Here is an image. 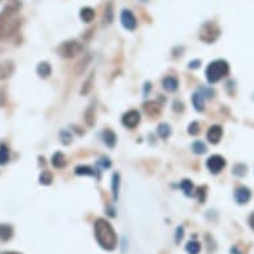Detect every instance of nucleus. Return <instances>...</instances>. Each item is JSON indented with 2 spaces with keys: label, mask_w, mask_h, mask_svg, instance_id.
<instances>
[{
  "label": "nucleus",
  "mask_w": 254,
  "mask_h": 254,
  "mask_svg": "<svg viewBox=\"0 0 254 254\" xmlns=\"http://www.w3.org/2000/svg\"><path fill=\"white\" fill-rule=\"evenodd\" d=\"M19 9L20 3L17 0H11L0 12V42L16 34L17 29L20 28Z\"/></svg>",
  "instance_id": "1"
},
{
  "label": "nucleus",
  "mask_w": 254,
  "mask_h": 254,
  "mask_svg": "<svg viewBox=\"0 0 254 254\" xmlns=\"http://www.w3.org/2000/svg\"><path fill=\"white\" fill-rule=\"evenodd\" d=\"M95 237L99 245L105 250H113L117 245V237L112 225L104 218H99L95 222Z\"/></svg>",
  "instance_id": "2"
},
{
  "label": "nucleus",
  "mask_w": 254,
  "mask_h": 254,
  "mask_svg": "<svg viewBox=\"0 0 254 254\" xmlns=\"http://www.w3.org/2000/svg\"><path fill=\"white\" fill-rule=\"evenodd\" d=\"M228 72H229V65H228V63L225 60H216V62L210 63L206 68V72H205V75H206V79L210 84L217 83V81H220L222 77H225L228 75Z\"/></svg>",
  "instance_id": "3"
},
{
  "label": "nucleus",
  "mask_w": 254,
  "mask_h": 254,
  "mask_svg": "<svg viewBox=\"0 0 254 254\" xmlns=\"http://www.w3.org/2000/svg\"><path fill=\"white\" fill-rule=\"evenodd\" d=\"M218 36H220V28L214 23H206L202 25L200 32V39L202 42L210 44V43L216 42Z\"/></svg>",
  "instance_id": "4"
},
{
  "label": "nucleus",
  "mask_w": 254,
  "mask_h": 254,
  "mask_svg": "<svg viewBox=\"0 0 254 254\" xmlns=\"http://www.w3.org/2000/svg\"><path fill=\"white\" fill-rule=\"evenodd\" d=\"M81 50H83L81 44H79L77 42H73V40H69V42L63 43L62 46L59 47V54L63 58L71 59L76 56V55H79Z\"/></svg>",
  "instance_id": "5"
},
{
  "label": "nucleus",
  "mask_w": 254,
  "mask_h": 254,
  "mask_svg": "<svg viewBox=\"0 0 254 254\" xmlns=\"http://www.w3.org/2000/svg\"><path fill=\"white\" fill-rule=\"evenodd\" d=\"M121 24L124 27L125 29H128V31H134L136 27H137V20H136V17L132 12H130L129 9H124L123 12H121Z\"/></svg>",
  "instance_id": "6"
},
{
  "label": "nucleus",
  "mask_w": 254,
  "mask_h": 254,
  "mask_svg": "<svg viewBox=\"0 0 254 254\" xmlns=\"http://www.w3.org/2000/svg\"><path fill=\"white\" fill-rule=\"evenodd\" d=\"M225 160H224V157H221V156H212V157L208 158V161H206V167H208V169L212 173H214V175H217V173H220L222 169H224V167H225Z\"/></svg>",
  "instance_id": "7"
},
{
  "label": "nucleus",
  "mask_w": 254,
  "mask_h": 254,
  "mask_svg": "<svg viewBox=\"0 0 254 254\" xmlns=\"http://www.w3.org/2000/svg\"><path fill=\"white\" fill-rule=\"evenodd\" d=\"M123 121V124L127 127V128H129V129H133L134 127L140 123V113L137 111H129V112H127L121 119Z\"/></svg>",
  "instance_id": "8"
},
{
  "label": "nucleus",
  "mask_w": 254,
  "mask_h": 254,
  "mask_svg": "<svg viewBox=\"0 0 254 254\" xmlns=\"http://www.w3.org/2000/svg\"><path fill=\"white\" fill-rule=\"evenodd\" d=\"M13 69H15V65L12 62H9V60L0 62V80L9 77L13 73Z\"/></svg>",
  "instance_id": "9"
},
{
  "label": "nucleus",
  "mask_w": 254,
  "mask_h": 254,
  "mask_svg": "<svg viewBox=\"0 0 254 254\" xmlns=\"http://www.w3.org/2000/svg\"><path fill=\"white\" fill-rule=\"evenodd\" d=\"M250 197H252V193L248 188H238L236 193H234V198L237 201L238 204L242 205V204H246L248 201L250 200Z\"/></svg>",
  "instance_id": "10"
},
{
  "label": "nucleus",
  "mask_w": 254,
  "mask_h": 254,
  "mask_svg": "<svg viewBox=\"0 0 254 254\" xmlns=\"http://www.w3.org/2000/svg\"><path fill=\"white\" fill-rule=\"evenodd\" d=\"M221 136H222V128L220 125H213L210 127L208 130V140L212 144H217V142L221 140Z\"/></svg>",
  "instance_id": "11"
},
{
  "label": "nucleus",
  "mask_w": 254,
  "mask_h": 254,
  "mask_svg": "<svg viewBox=\"0 0 254 254\" xmlns=\"http://www.w3.org/2000/svg\"><path fill=\"white\" fill-rule=\"evenodd\" d=\"M163 87L165 91L175 92L176 89L179 88V81H177V79H176V77H173V76H168V77H165V79H164Z\"/></svg>",
  "instance_id": "12"
},
{
  "label": "nucleus",
  "mask_w": 254,
  "mask_h": 254,
  "mask_svg": "<svg viewBox=\"0 0 254 254\" xmlns=\"http://www.w3.org/2000/svg\"><path fill=\"white\" fill-rule=\"evenodd\" d=\"M160 104H158L157 101H148L144 104V111H145L146 115H149V116H156L160 113Z\"/></svg>",
  "instance_id": "13"
},
{
  "label": "nucleus",
  "mask_w": 254,
  "mask_h": 254,
  "mask_svg": "<svg viewBox=\"0 0 254 254\" xmlns=\"http://www.w3.org/2000/svg\"><path fill=\"white\" fill-rule=\"evenodd\" d=\"M13 236V229L12 226L4 225V224H0V240L3 241H8Z\"/></svg>",
  "instance_id": "14"
},
{
  "label": "nucleus",
  "mask_w": 254,
  "mask_h": 254,
  "mask_svg": "<svg viewBox=\"0 0 254 254\" xmlns=\"http://www.w3.org/2000/svg\"><path fill=\"white\" fill-rule=\"evenodd\" d=\"M76 175L79 176H93V177H97V179H100V175H97V172L95 169H92L91 167H77L76 168Z\"/></svg>",
  "instance_id": "15"
},
{
  "label": "nucleus",
  "mask_w": 254,
  "mask_h": 254,
  "mask_svg": "<svg viewBox=\"0 0 254 254\" xmlns=\"http://www.w3.org/2000/svg\"><path fill=\"white\" fill-rule=\"evenodd\" d=\"M103 140H104V142L109 146V148H113L115 144H116V134L113 133L112 130L105 129L104 132H103Z\"/></svg>",
  "instance_id": "16"
},
{
  "label": "nucleus",
  "mask_w": 254,
  "mask_h": 254,
  "mask_svg": "<svg viewBox=\"0 0 254 254\" xmlns=\"http://www.w3.org/2000/svg\"><path fill=\"white\" fill-rule=\"evenodd\" d=\"M80 17H81V20L84 23H91L93 20V17H95V11L89 7H85L80 11Z\"/></svg>",
  "instance_id": "17"
},
{
  "label": "nucleus",
  "mask_w": 254,
  "mask_h": 254,
  "mask_svg": "<svg viewBox=\"0 0 254 254\" xmlns=\"http://www.w3.org/2000/svg\"><path fill=\"white\" fill-rule=\"evenodd\" d=\"M52 165H54L55 168H63L65 167V157H64V154L60 153V152H56V153L52 156Z\"/></svg>",
  "instance_id": "18"
},
{
  "label": "nucleus",
  "mask_w": 254,
  "mask_h": 254,
  "mask_svg": "<svg viewBox=\"0 0 254 254\" xmlns=\"http://www.w3.org/2000/svg\"><path fill=\"white\" fill-rule=\"evenodd\" d=\"M193 107L196 108V111L201 112V111H204V96L201 95L200 92H197L193 95Z\"/></svg>",
  "instance_id": "19"
},
{
  "label": "nucleus",
  "mask_w": 254,
  "mask_h": 254,
  "mask_svg": "<svg viewBox=\"0 0 254 254\" xmlns=\"http://www.w3.org/2000/svg\"><path fill=\"white\" fill-rule=\"evenodd\" d=\"M51 65L48 64V63H40L38 65V73L40 77H43V79H46V77H48V76L51 75Z\"/></svg>",
  "instance_id": "20"
},
{
  "label": "nucleus",
  "mask_w": 254,
  "mask_h": 254,
  "mask_svg": "<svg viewBox=\"0 0 254 254\" xmlns=\"http://www.w3.org/2000/svg\"><path fill=\"white\" fill-rule=\"evenodd\" d=\"M119 188H120V175L115 173L112 177V193L115 200L119 198Z\"/></svg>",
  "instance_id": "21"
},
{
  "label": "nucleus",
  "mask_w": 254,
  "mask_h": 254,
  "mask_svg": "<svg viewBox=\"0 0 254 254\" xmlns=\"http://www.w3.org/2000/svg\"><path fill=\"white\" fill-rule=\"evenodd\" d=\"M9 150L5 144H0V165H4L8 163Z\"/></svg>",
  "instance_id": "22"
},
{
  "label": "nucleus",
  "mask_w": 254,
  "mask_h": 254,
  "mask_svg": "<svg viewBox=\"0 0 254 254\" xmlns=\"http://www.w3.org/2000/svg\"><path fill=\"white\" fill-rule=\"evenodd\" d=\"M185 249H187V252L189 254H198L201 250V246L197 241H189L187 244V248H185Z\"/></svg>",
  "instance_id": "23"
},
{
  "label": "nucleus",
  "mask_w": 254,
  "mask_h": 254,
  "mask_svg": "<svg viewBox=\"0 0 254 254\" xmlns=\"http://www.w3.org/2000/svg\"><path fill=\"white\" fill-rule=\"evenodd\" d=\"M171 127L168 124H160L158 125V129H157V133L158 136L161 138H167L169 134H171Z\"/></svg>",
  "instance_id": "24"
},
{
  "label": "nucleus",
  "mask_w": 254,
  "mask_h": 254,
  "mask_svg": "<svg viewBox=\"0 0 254 254\" xmlns=\"http://www.w3.org/2000/svg\"><path fill=\"white\" fill-rule=\"evenodd\" d=\"M181 189L185 193V196H192L193 194V184L189 180H184L181 183Z\"/></svg>",
  "instance_id": "25"
},
{
  "label": "nucleus",
  "mask_w": 254,
  "mask_h": 254,
  "mask_svg": "<svg viewBox=\"0 0 254 254\" xmlns=\"http://www.w3.org/2000/svg\"><path fill=\"white\" fill-rule=\"evenodd\" d=\"M192 149L196 154H202V153H205V152H206V146L204 145V142L196 141L192 145Z\"/></svg>",
  "instance_id": "26"
},
{
  "label": "nucleus",
  "mask_w": 254,
  "mask_h": 254,
  "mask_svg": "<svg viewBox=\"0 0 254 254\" xmlns=\"http://www.w3.org/2000/svg\"><path fill=\"white\" fill-rule=\"evenodd\" d=\"M52 175H51L50 172H43L42 175H40V177H39V180H40V184H43V185H50L51 183H52Z\"/></svg>",
  "instance_id": "27"
},
{
  "label": "nucleus",
  "mask_w": 254,
  "mask_h": 254,
  "mask_svg": "<svg viewBox=\"0 0 254 254\" xmlns=\"http://www.w3.org/2000/svg\"><path fill=\"white\" fill-rule=\"evenodd\" d=\"M198 130H200V128H198V123H196V121H193L192 124L189 125V129H188V132H189V134H192V136H194V134L198 133Z\"/></svg>",
  "instance_id": "28"
},
{
  "label": "nucleus",
  "mask_w": 254,
  "mask_h": 254,
  "mask_svg": "<svg viewBox=\"0 0 254 254\" xmlns=\"http://www.w3.org/2000/svg\"><path fill=\"white\" fill-rule=\"evenodd\" d=\"M104 17H105V21H107V23H111V21H112V5H111V4L107 5V9H105Z\"/></svg>",
  "instance_id": "29"
},
{
  "label": "nucleus",
  "mask_w": 254,
  "mask_h": 254,
  "mask_svg": "<svg viewBox=\"0 0 254 254\" xmlns=\"http://www.w3.org/2000/svg\"><path fill=\"white\" fill-rule=\"evenodd\" d=\"M60 136H62V141L64 142V144H69V142H71L72 136L68 133L67 130H62V132H60Z\"/></svg>",
  "instance_id": "30"
},
{
  "label": "nucleus",
  "mask_w": 254,
  "mask_h": 254,
  "mask_svg": "<svg viewBox=\"0 0 254 254\" xmlns=\"http://www.w3.org/2000/svg\"><path fill=\"white\" fill-rule=\"evenodd\" d=\"M234 175L237 176H244L246 173V167L245 165H237V167L234 168Z\"/></svg>",
  "instance_id": "31"
},
{
  "label": "nucleus",
  "mask_w": 254,
  "mask_h": 254,
  "mask_svg": "<svg viewBox=\"0 0 254 254\" xmlns=\"http://www.w3.org/2000/svg\"><path fill=\"white\" fill-rule=\"evenodd\" d=\"M183 237H184V228L179 226V228L176 229V242L179 244V242L183 240Z\"/></svg>",
  "instance_id": "32"
},
{
  "label": "nucleus",
  "mask_w": 254,
  "mask_h": 254,
  "mask_svg": "<svg viewBox=\"0 0 254 254\" xmlns=\"http://www.w3.org/2000/svg\"><path fill=\"white\" fill-rule=\"evenodd\" d=\"M99 165H101L103 168H109L111 167V161L108 158H101V161H99Z\"/></svg>",
  "instance_id": "33"
},
{
  "label": "nucleus",
  "mask_w": 254,
  "mask_h": 254,
  "mask_svg": "<svg viewBox=\"0 0 254 254\" xmlns=\"http://www.w3.org/2000/svg\"><path fill=\"white\" fill-rule=\"evenodd\" d=\"M249 224H250V226H252V229L254 230V212L252 213V216L249 217Z\"/></svg>",
  "instance_id": "34"
},
{
  "label": "nucleus",
  "mask_w": 254,
  "mask_h": 254,
  "mask_svg": "<svg viewBox=\"0 0 254 254\" xmlns=\"http://www.w3.org/2000/svg\"><path fill=\"white\" fill-rule=\"evenodd\" d=\"M189 67H190V68H197V67H198V62L190 63V65H189Z\"/></svg>",
  "instance_id": "35"
},
{
  "label": "nucleus",
  "mask_w": 254,
  "mask_h": 254,
  "mask_svg": "<svg viewBox=\"0 0 254 254\" xmlns=\"http://www.w3.org/2000/svg\"><path fill=\"white\" fill-rule=\"evenodd\" d=\"M0 254H20V253H16V252H4V253H0Z\"/></svg>",
  "instance_id": "36"
}]
</instances>
